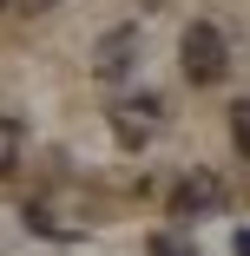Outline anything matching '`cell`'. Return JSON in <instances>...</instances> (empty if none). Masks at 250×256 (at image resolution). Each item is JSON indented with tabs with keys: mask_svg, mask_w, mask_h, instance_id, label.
<instances>
[{
	"mask_svg": "<svg viewBox=\"0 0 250 256\" xmlns=\"http://www.w3.org/2000/svg\"><path fill=\"white\" fill-rule=\"evenodd\" d=\"M178 66H184V79H191V86H217V79L230 72L224 26H211V20H191V26H184V40H178Z\"/></svg>",
	"mask_w": 250,
	"mask_h": 256,
	"instance_id": "cell-1",
	"label": "cell"
},
{
	"mask_svg": "<svg viewBox=\"0 0 250 256\" xmlns=\"http://www.w3.org/2000/svg\"><path fill=\"white\" fill-rule=\"evenodd\" d=\"M224 210V184L211 171H184L171 184V217H217Z\"/></svg>",
	"mask_w": 250,
	"mask_h": 256,
	"instance_id": "cell-2",
	"label": "cell"
},
{
	"mask_svg": "<svg viewBox=\"0 0 250 256\" xmlns=\"http://www.w3.org/2000/svg\"><path fill=\"white\" fill-rule=\"evenodd\" d=\"M132 66H138V33H132V26H112L106 40L92 46V72L106 79V86H112V79H125Z\"/></svg>",
	"mask_w": 250,
	"mask_h": 256,
	"instance_id": "cell-3",
	"label": "cell"
},
{
	"mask_svg": "<svg viewBox=\"0 0 250 256\" xmlns=\"http://www.w3.org/2000/svg\"><path fill=\"white\" fill-rule=\"evenodd\" d=\"M158 112H165V106H158L152 92H138V98H119V106H112V132H119L125 144H145V138L158 132Z\"/></svg>",
	"mask_w": 250,
	"mask_h": 256,
	"instance_id": "cell-4",
	"label": "cell"
},
{
	"mask_svg": "<svg viewBox=\"0 0 250 256\" xmlns=\"http://www.w3.org/2000/svg\"><path fill=\"white\" fill-rule=\"evenodd\" d=\"M14 164H20V125H14V118H0V178H7Z\"/></svg>",
	"mask_w": 250,
	"mask_h": 256,
	"instance_id": "cell-5",
	"label": "cell"
},
{
	"mask_svg": "<svg viewBox=\"0 0 250 256\" xmlns=\"http://www.w3.org/2000/svg\"><path fill=\"white\" fill-rule=\"evenodd\" d=\"M230 138H237V151L250 158V98H237V106H230Z\"/></svg>",
	"mask_w": 250,
	"mask_h": 256,
	"instance_id": "cell-6",
	"label": "cell"
},
{
	"mask_svg": "<svg viewBox=\"0 0 250 256\" xmlns=\"http://www.w3.org/2000/svg\"><path fill=\"white\" fill-rule=\"evenodd\" d=\"M145 256H197L184 236H152V250H145Z\"/></svg>",
	"mask_w": 250,
	"mask_h": 256,
	"instance_id": "cell-7",
	"label": "cell"
},
{
	"mask_svg": "<svg viewBox=\"0 0 250 256\" xmlns=\"http://www.w3.org/2000/svg\"><path fill=\"white\" fill-rule=\"evenodd\" d=\"M20 14H46V7H60V0H14Z\"/></svg>",
	"mask_w": 250,
	"mask_h": 256,
	"instance_id": "cell-8",
	"label": "cell"
},
{
	"mask_svg": "<svg viewBox=\"0 0 250 256\" xmlns=\"http://www.w3.org/2000/svg\"><path fill=\"white\" fill-rule=\"evenodd\" d=\"M237 256H250V230H237Z\"/></svg>",
	"mask_w": 250,
	"mask_h": 256,
	"instance_id": "cell-9",
	"label": "cell"
},
{
	"mask_svg": "<svg viewBox=\"0 0 250 256\" xmlns=\"http://www.w3.org/2000/svg\"><path fill=\"white\" fill-rule=\"evenodd\" d=\"M0 7H7V0H0Z\"/></svg>",
	"mask_w": 250,
	"mask_h": 256,
	"instance_id": "cell-10",
	"label": "cell"
}]
</instances>
